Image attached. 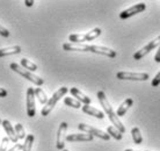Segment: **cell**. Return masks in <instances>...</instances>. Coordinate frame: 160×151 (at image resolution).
<instances>
[{"label": "cell", "instance_id": "obj_17", "mask_svg": "<svg viewBox=\"0 0 160 151\" xmlns=\"http://www.w3.org/2000/svg\"><path fill=\"white\" fill-rule=\"evenodd\" d=\"M20 52H21L20 45H12V47L0 49V57H5V56H9V55H18Z\"/></svg>", "mask_w": 160, "mask_h": 151}, {"label": "cell", "instance_id": "obj_24", "mask_svg": "<svg viewBox=\"0 0 160 151\" xmlns=\"http://www.w3.org/2000/svg\"><path fill=\"white\" fill-rule=\"evenodd\" d=\"M34 139H35L34 138V135H32V134H29V135L26 136L22 151H32V143H34Z\"/></svg>", "mask_w": 160, "mask_h": 151}, {"label": "cell", "instance_id": "obj_8", "mask_svg": "<svg viewBox=\"0 0 160 151\" xmlns=\"http://www.w3.org/2000/svg\"><path fill=\"white\" fill-rule=\"evenodd\" d=\"M145 8H146V5L144 3H139V4L137 5H133L132 7L128 8V9H125V11H122L120 13V18L121 19H129V18H131V16L136 15L138 13L140 12H144Z\"/></svg>", "mask_w": 160, "mask_h": 151}, {"label": "cell", "instance_id": "obj_15", "mask_svg": "<svg viewBox=\"0 0 160 151\" xmlns=\"http://www.w3.org/2000/svg\"><path fill=\"white\" fill-rule=\"evenodd\" d=\"M81 108H82V112H84V113H86V114H88V115L95 116L96 119L102 120L104 117L103 112L99 111V109H96V108L92 107V106H89V105H84Z\"/></svg>", "mask_w": 160, "mask_h": 151}, {"label": "cell", "instance_id": "obj_19", "mask_svg": "<svg viewBox=\"0 0 160 151\" xmlns=\"http://www.w3.org/2000/svg\"><path fill=\"white\" fill-rule=\"evenodd\" d=\"M70 43H82V42H87L86 40V34H71L68 36Z\"/></svg>", "mask_w": 160, "mask_h": 151}, {"label": "cell", "instance_id": "obj_10", "mask_svg": "<svg viewBox=\"0 0 160 151\" xmlns=\"http://www.w3.org/2000/svg\"><path fill=\"white\" fill-rule=\"evenodd\" d=\"M89 52L107 56V57H110V58L116 57V51H114L112 49L107 48V47H101V45H89Z\"/></svg>", "mask_w": 160, "mask_h": 151}, {"label": "cell", "instance_id": "obj_2", "mask_svg": "<svg viewBox=\"0 0 160 151\" xmlns=\"http://www.w3.org/2000/svg\"><path fill=\"white\" fill-rule=\"evenodd\" d=\"M11 70H13L14 72H16V73H18V75H20L21 77H23L24 79L29 80L30 83L35 84L36 86H42V85L44 84V80L42 79L41 77H38V76H36V75H34V73H32L30 71H28V70L23 69L20 64L12 63V64H11Z\"/></svg>", "mask_w": 160, "mask_h": 151}, {"label": "cell", "instance_id": "obj_22", "mask_svg": "<svg viewBox=\"0 0 160 151\" xmlns=\"http://www.w3.org/2000/svg\"><path fill=\"white\" fill-rule=\"evenodd\" d=\"M131 135H132V139L135 144H142L143 142V136H142V133H140L139 128H132L131 129Z\"/></svg>", "mask_w": 160, "mask_h": 151}, {"label": "cell", "instance_id": "obj_25", "mask_svg": "<svg viewBox=\"0 0 160 151\" xmlns=\"http://www.w3.org/2000/svg\"><path fill=\"white\" fill-rule=\"evenodd\" d=\"M100 35H101L100 28H94V29H92L91 32L86 33V40H87V42H89V41L95 40L96 37H99Z\"/></svg>", "mask_w": 160, "mask_h": 151}, {"label": "cell", "instance_id": "obj_23", "mask_svg": "<svg viewBox=\"0 0 160 151\" xmlns=\"http://www.w3.org/2000/svg\"><path fill=\"white\" fill-rule=\"evenodd\" d=\"M64 103L68 107H73V108H81V102L78 101L77 99H73V98H68V96H65L64 98Z\"/></svg>", "mask_w": 160, "mask_h": 151}, {"label": "cell", "instance_id": "obj_5", "mask_svg": "<svg viewBox=\"0 0 160 151\" xmlns=\"http://www.w3.org/2000/svg\"><path fill=\"white\" fill-rule=\"evenodd\" d=\"M116 77L121 80H148V75L145 72H127V71H121L117 72Z\"/></svg>", "mask_w": 160, "mask_h": 151}, {"label": "cell", "instance_id": "obj_28", "mask_svg": "<svg viewBox=\"0 0 160 151\" xmlns=\"http://www.w3.org/2000/svg\"><path fill=\"white\" fill-rule=\"evenodd\" d=\"M159 85H160V71L158 72V75H157L152 80V86H153V87H157V86H159Z\"/></svg>", "mask_w": 160, "mask_h": 151}, {"label": "cell", "instance_id": "obj_32", "mask_svg": "<svg viewBox=\"0 0 160 151\" xmlns=\"http://www.w3.org/2000/svg\"><path fill=\"white\" fill-rule=\"evenodd\" d=\"M6 96H7V91L5 88L0 87V98H5Z\"/></svg>", "mask_w": 160, "mask_h": 151}, {"label": "cell", "instance_id": "obj_27", "mask_svg": "<svg viewBox=\"0 0 160 151\" xmlns=\"http://www.w3.org/2000/svg\"><path fill=\"white\" fill-rule=\"evenodd\" d=\"M8 142H9L8 137H4V138H2L1 144H0V151H7L8 150Z\"/></svg>", "mask_w": 160, "mask_h": 151}, {"label": "cell", "instance_id": "obj_6", "mask_svg": "<svg viewBox=\"0 0 160 151\" xmlns=\"http://www.w3.org/2000/svg\"><path fill=\"white\" fill-rule=\"evenodd\" d=\"M160 45V35L158 36V37H156L154 40H152L151 42H148L145 47H143L142 49H139L138 51L135 52V55H133V58L136 60H142L144 56H146L148 54V52L151 51V50H153L154 48H157V47H159Z\"/></svg>", "mask_w": 160, "mask_h": 151}, {"label": "cell", "instance_id": "obj_11", "mask_svg": "<svg viewBox=\"0 0 160 151\" xmlns=\"http://www.w3.org/2000/svg\"><path fill=\"white\" fill-rule=\"evenodd\" d=\"M63 49L65 51H89V45L87 44H82V43H64L63 44Z\"/></svg>", "mask_w": 160, "mask_h": 151}, {"label": "cell", "instance_id": "obj_14", "mask_svg": "<svg viewBox=\"0 0 160 151\" xmlns=\"http://www.w3.org/2000/svg\"><path fill=\"white\" fill-rule=\"evenodd\" d=\"M70 92H71V94H72L74 98H77L78 101H80L81 103H84V105H89L91 103V98H88L86 94H84L81 91H79L77 87H72L70 88Z\"/></svg>", "mask_w": 160, "mask_h": 151}, {"label": "cell", "instance_id": "obj_7", "mask_svg": "<svg viewBox=\"0 0 160 151\" xmlns=\"http://www.w3.org/2000/svg\"><path fill=\"white\" fill-rule=\"evenodd\" d=\"M36 114L35 107V91L32 87H28L27 90V115L29 117H34Z\"/></svg>", "mask_w": 160, "mask_h": 151}, {"label": "cell", "instance_id": "obj_33", "mask_svg": "<svg viewBox=\"0 0 160 151\" xmlns=\"http://www.w3.org/2000/svg\"><path fill=\"white\" fill-rule=\"evenodd\" d=\"M24 5H26L27 7H32V5H34V0H26V1H24Z\"/></svg>", "mask_w": 160, "mask_h": 151}, {"label": "cell", "instance_id": "obj_20", "mask_svg": "<svg viewBox=\"0 0 160 151\" xmlns=\"http://www.w3.org/2000/svg\"><path fill=\"white\" fill-rule=\"evenodd\" d=\"M34 91H35V96H36V98L38 99V101H40L42 105H45V103L48 102V96H47V94H45V92L42 90V88L37 87V88H34Z\"/></svg>", "mask_w": 160, "mask_h": 151}, {"label": "cell", "instance_id": "obj_1", "mask_svg": "<svg viewBox=\"0 0 160 151\" xmlns=\"http://www.w3.org/2000/svg\"><path fill=\"white\" fill-rule=\"evenodd\" d=\"M98 99H99V101H100L101 106L103 107L104 113L108 115L109 120L112 121V126L116 128V129H118V130H120L122 134H124V133H125V127H124L123 123L121 122L120 117L116 115V113L114 112L112 107L110 106V103H109L108 99H107V96H106V94H104L103 91H99V92H98Z\"/></svg>", "mask_w": 160, "mask_h": 151}, {"label": "cell", "instance_id": "obj_26", "mask_svg": "<svg viewBox=\"0 0 160 151\" xmlns=\"http://www.w3.org/2000/svg\"><path fill=\"white\" fill-rule=\"evenodd\" d=\"M14 130H15V134L19 139L26 138V131H24L23 126H22L21 123H16L15 127H14Z\"/></svg>", "mask_w": 160, "mask_h": 151}, {"label": "cell", "instance_id": "obj_13", "mask_svg": "<svg viewBox=\"0 0 160 151\" xmlns=\"http://www.w3.org/2000/svg\"><path fill=\"white\" fill-rule=\"evenodd\" d=\"M1 124H2V127H4L5 131H6V134H7V137L8 139L11 141V142H13V143H18V136H16L15 134V130H14V128H13V126L11 124V122L8 121V120H4L2 122H1Z\"/></svg>", "mask_w": 160, "mask_h": 151}, {"label": "cell", "instance_id": "obj_36", "mask_svg": "<svg viewBox=\"0 0 160 151\" xmlns=\"http://www.w3.org/2000/svg\"><path fill=\"white\" fill-rule=\"evenodd\" d=\"M1 122H2V121H1V120H0V123H1Z\"/></svg>", "mask_w": 160, "mask_h": 151}, {"label": "cell", "instance_id": "obj_4", "mask_svg": "<svg viewBox=\"0 0 160 151\" xmlns=\"http://www.w3.org/2000/svg\"><path fill=\"white\" fill-rule=\"evenodd\" d=\"M78 128H79V130L84 131L86 134H89V135H92V136H96V137H99V138H101V139H104V141H108V139L110 138V136H109L107 133H104V131L100 130V129H98V128L91 127V126H88V124L79 123L78 124Z\"/></svg>", "mask_w": 160, "mask_h": 151}, {"label": "cell", "instance_id": "obj_34", "mask_svg": "<svg viewBox=\"0 0 160 151\" xmlns=\"http://www.w3.org/2000/svg\"><path fill=\"white\" fill-rule=\"evenodd\" d=\"M125 151H138V150H133V149H127Z\"/></svg>", "mask_w": 160, "mask_h": 151}, {"label": "cell", "instance_id": "obj_18", "mask_svg": "<svg viewBox=\"0 0 160 151\" xmlns=\"http://www.w3.org/2000/svg\"><path fill=\"white\" fill-rule=\"evenodd\" d=\"M107 134H108L110 137H114L115 139H117V141H121L122 137H123V134H122L118 129H116L114 126H109V127L107 128Z\"/></svg>", "mask_w": 160, "mask_h": 151}, {"label": "cell", "instance_id": "obj_3", "mask_svg": "<svg viewBox=\"0 0 160 151\" xmlns=\"http://www.w3.org/2000/svg\"><path fill=\"white\" fill-rule=\"evenodd\" d=\"M68 87H65V86H63V87L58 88L53 94H52V96L50 98V99L48 100V102L45 103V106L43 107V109H42V112H41V114H42V116H47L49 115L50 113H51V111L53 109V107L57 105V102L60 100V98H63V96L68 93Z\"/></svg>", "mask_w": 160, "mask_h": 151}, {"label": "cell", "instance_id": "obj_31", "mask_svg": "<svg viewBox=\"0 0 160 151\" xmlns=\"http://www.w3.org/2000/svg\"><path fill=\"white\" fill-rule=\"evenodd\" d=\"M154 60H156L157 63H160V45L159 48H158V51H157L156 56H154Z\"/></svg>", "mask_w": 160, "mask_h": 151}, {"label": "cell", "instance_id": "obj_9", "mask_svg": "<svg viewBox=\"0 0 160 151\" xmlns=\"http://www.w3.org/2000/svg\"><path fill=\"white\" fill-rule=\"evenodd\" d=\"M66 131H68V123L66 122H62L58 128V133H57V142L56 148L58 150H64L65 141H66Z\"/></svg>", "mask_w": 160, "mask_h": 151}, {"label": "cell", "instance_id": "obj_21", "mask_svg": "<svg viewBox=\"0 0 160 151\" xmlns=\"http://www.w3.org/2000/svg\"><path fill=\"white\" fill-rule=\"evenodd\" d=\"M21 66L23 69H26V70H28V71H35V70H37V65L35 63H32V60H27V58H22L21 60Z\"/></svg>", "mask_w": 160, "mask_h": 151}, {"label": "cell", "instance_id": "obj_29", "mask_svg": "<svg viewBox=\"0 0 160 151\" xmlns=\"http://www.w3.org/2000/svg\"><path fill=\"white\" fill-rule=\"evenodd\" d=\"M0 35L2 36V37H8V36L11 35V33L8 32L7 29L5 27H2L1 24H0Z\"/></svg>", "mask_w": 160, "mask_h": 151}, {"label": "cell", "instance_id": "obj_35", "mask_svg": "<svg viewBox=\"0 0 160 151\" xmlns=\"http://www.w3.org/2000/svg\"><path fill=\"white\" fill-rule=\"evenodd\" d=\"M62 151H68V150H66V149H64V150H62Z\"/></svg>", "mask_w": 160, "mask_h": 151}, {"label": "cell", "instance_id": "obj_16", "mask_svg": "<svg viewBox=\"0 0 160 151\" xmlns=\"http://www.w3.org/2000/svg\"><path fill=\"white\" fill-rule=\"evenodd\" d=\"M132 105H133V100L131 99V98H128V99H125L123 101V102L120 105V107L117 108V112H116V115L120 117V116H123L127 112H128V109L130 107H131Z\"/></svg>", "mask_w": 160, "mask_h": 151}, {"label": "cell", "instance_id": "obj_30", "mask_svg": "<svg viewBox=\"0 0 160 151\" xmlns=\"http://www.w3.org/2000/svg\"><path fill=\"white\" fill-rule=\"evenodd\" d=\"M23 149V144H20V143H18V144H14V147L11 148V149H8L7 151H20Z\"/></svg>", "mask_w": 160, "mask_h": 151}, {"label": "cell", "instance_id": "obj_12", "mask_svg": "<svg viewBox=\"0 0 160 151\" xmlns=\"http://www.w3.org/2000/svg\"><path fill=\"white\" fill-rule=\"evenodd\" d=\"M94 136L82 133V134H71V135L66 136V141L68 142H91L93 141Z\"/></svg>", "mask_w": 160, "mask_h": 151}]
</instances>
